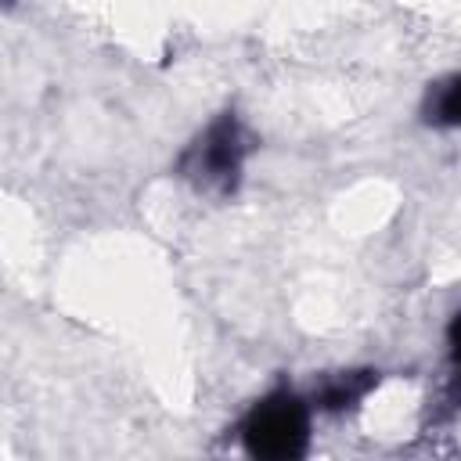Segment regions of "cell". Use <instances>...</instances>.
Returning <instances> with one entry per match:
<instances>
[{"label": "cell", "instance_id": "7a4b0ae2", "mask_svg": "<svg viewBox=\"0 0 461 461\" xmlns=\"http://www.w3.org/2000/svg\"><path fill=\"white\" fill-rule=\"evenodd\" d=\"M241 443L259 461H295L310 447V411L306 403L277 389L263 396L241 421Z\"/></svg>", "mask_w": 461, "mask_h": 461}, {"label": "cell", "instance_id": "3957f363", "mask_svg": "<svg viewBox=\"0 0 461 461\" xmlns=\"http://www.w3.org/2000/svg\"><path fill=\"white\" fill-rule=\"evenodd\" d=\"M378 385V375L375 371H342V375H331L321 393H317V403L324 411H346L353 403H360L371 389Z\"/></svg>", "mask_w": 461, "mask_h": 461}, {"label": "cell", "instance_id": "6da1fadb", "mask_svg": "<svg viewBox=\"0 0 461 461\" xmlns=\"http://www.w3.org/2000/svg\"><path fill=\"white\" fill-rule=\"evenodd\" d=\"M249 148H252V140H249L245 126L234 119V112H223L187 144L176 169L198 191L230 194L241 180V166H245Z\"/></svg>", "mask_w": 461, "mask_h": 461}, {"label": "cell", "instance_id": "5b68a950", "mask_svg": "<svg viewBox=\"0 0 461 461\" xmlns=\"http://www.w3.org/2000/svg\"><path fill=\"white\" fill-rule=\"evenodd\" d=\"M447 342H450V360H454V367H461V313L450 321V328H447Z\"/></svg>", "mask_w": 461, "mask_h": 461}, {"label": "cell", "instance_id": "277c9868", "mask_svg": "<svg viewBox=\"0 0 461 461\" xmlns=\"http://www.w3.org/2000/svg\"><path fill=\"white\" fill-rule=\"evenodd\" d=\"M429 119L439 126H461V76L436 86L429 97Z\"/></svg>", "mask_w": 461, "mask_h": 461}]
</instances>
